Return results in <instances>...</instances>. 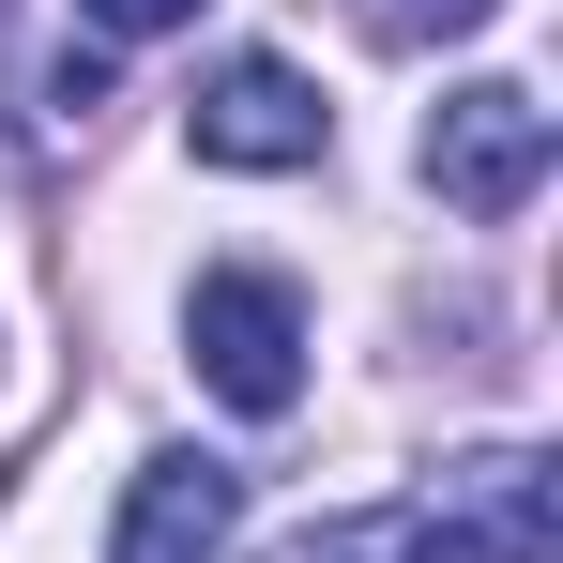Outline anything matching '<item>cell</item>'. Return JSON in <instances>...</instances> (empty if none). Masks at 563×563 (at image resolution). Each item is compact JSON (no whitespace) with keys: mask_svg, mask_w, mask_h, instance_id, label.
I'll return each instance as SVG.
<instances>
[{"mask_svg":"<svg viewBox=\"0 0 563 563\" xmlns=\"http://www.w3.org/2000/svg\"><path fill=\"white\" fill-rule=\"evenodd\" d=\"M563 549V487L533 442H487V457H457L411 518H396V563H549Z\"/></svg>","mask_w":563,"mask_h":563,"instance_id":"6da1fadb","label":"cell"},{"mask_svg":"<svg viewBox=\"0 0 563 563\" xmlns=\"http://www.w3.org/2000/svg\"><path fill=\"white\" fill-rule=\"evenodd\" d=\"M549 153H563V122L518 92V77H472V92H442V107H427V198H442V213H472V229L533 213Z\"/></svg>","mask_w":563,"mask_h":563,"instance_id":"7a4b0ae2","label":"cell"},{"mask_svg":"<svg viewBox=\"0 0 563 563\" xmlns=\"http://www.w3.org/2000/svg\"><path fill=\"white\" fill-rule=\"evenodd\" d=\"M184 351L198 380L244 411V427H275V411H305V305H289V275H198L184 289Z\"/></svg>","mask_w":563,"mask_h":563,"instance_id":"3957f363","label":"cell"},{"mask_svg":"<svg viewBox=\"0 0 563 563\" xmlns=\"http://www.w3.org/2000/svg\"><path fill=\"white\" fill-rule=\"evenodd\" d=\"M184 137H198V168H260V184H275V168H320L335 107L305 92L275 46H244V62H229V77H213V92L184 107Z\"/></svg>","mask_w":563,"mask_h":563,"instance_id":"277c9868","label":"cell"},{"mask_svg":"<svg viewBox=\"0 0 563 563\" xmlns=\"http://www.w3.org/2000/svg\"><path fill=\"white\" fill-rule=\"evenodd\" d=\"M229 533H244V472L198 457V442H168V457H137V487H122L107 563H213Z\"/></svg>","mask_w":563,"mask_h":563,"instance_id":"5b68a950","label":"cell"},{"mask_svg":"<svg viewBox=\"0 0 563 563\" xmlns=\"http://www.w3.org/2000/svg\"><path fill=\"white\" fill-rule=\"evenodd\" d=\"M260 563H396V518H320V533H275Z\"/></svg>","mask_w":563,"mask_h":563,"instance_id":"8992f818","label":"cell"},{"mask_svg":"<svg viewBox=\"0 0 563 563\" xmlns=\"http://www.w3.org/2000/svg\"><path fill=\"white\" fill-rule=\"evenodd\" d=\"M487 15H503V0H380L396 46H457V31H487Z\"/></svg>","mask_w":563,"mask_h":563,"instance_id":"52a82bcc","label":"cell"},{"mask_svg":"<svg viewBox=\"0 0 563 563\" xmlns=\"http://www.w3.org/2000/svg\"><path fill=\"white\" fill-rule=\"evenodd\" d=\"M77 15H92V31H107V46H153V31H184V15H198V0H77Z\"/></svg>","mask_w":563,"mask_h":563,"instance_id":"ba28073f","label":"cell"}]
</instances>
